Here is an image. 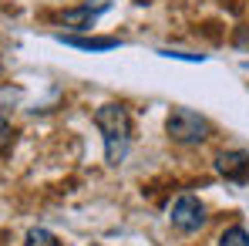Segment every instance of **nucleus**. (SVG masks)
Masks as SVG:
<instances>
[{"mask_svg": "<svg viewBox=\"0 0 249 246\" xmlns=\"http://www.w3.org/2000/svg\"><path fill=\"white\" fill-rule=\"evenodd\" d=\"M94 128L101 132V142H105V162L108 165H122L128 159V149H131V115L124 105H101L94 112Z\"/></svg>", "mask_w": 249, "mask_h": 246, "instance_id": "obj_1", "label": "nucleus"}, {"mask_svg": "<svg viewBox=\"0 0 249 246\" xmlns=\"http://www.w3.org/2000/svg\"><path fill=\"white\" fill-rule=\"evenodd\" d=\"M24 246H61V240H57L51 229H44V226H34V229H27V236H24Z\"/></svg>", "mask_w": 249, "mask_h": 246, "instance_id": "obj_7", "label": "nucleus"}, {"mask_svg": "<svg viewBox=\"0 0 249 246\" xmlns=\"http://www.w3.org/2000/svg\"><path fill=\"white\" fill-rule=\"evenodd\" d=\"M219 246H249V229L246 226H229V229H222Z\"/></svg>", "mask_w": 249, "mask_h": 246, "instance_id": "obj_8", "label": "nucleus"}, {"mask_svg": "<svg viewBox=\"0 0 249 246\" xmlns=\"http://www.w3.org/2000/svg\"><path fill=\"white\" fill-rule=\"evenodd\" d=\"M215 172L226 179V182H236V186H246L249 182V152L243 149H226L215 155Z\"/></svg>", "mask_w": 249, "mask_h": 246, "instance_id": "obj_4", "label": "nucleus"}, {"mask_svg": "<svg viewBox=\"0 0 249 246\" xmlns=\"http://www.w3.org/2000/svg\"><path fill=\"white\" fill-rule=\"evenodd\" d=\"M232 44H236L239 51H249V24H243V27L236 31V38H232Z\"/></svg>", "mask_w": 249, "mask_h": 246, "instance_id": "obj_10", "label": "nucleus"}, {"mask_svg": "<svg viewBox=\"0 0 249 246\" xmlns=\"http://www.w3.org/2000/svg\"><path fill=\"white\" fill-rule=\"evenodd\" d=\"M57 41L68 44V47H78V51H115V47H122L118 38H74V34H61Z\"/></svg>", "mask_w": 249, "mask_h": 246, "instance_id": "obj_6", "label": "nucleus"}, {"mask_svg": "<svg viewBox=\"0 0 249 246\" xmlns=\"http://www.w3.org/2000/svg\"><path fill=\"white\" fill-rule=\"evenodd\" d=\"M168 219H172V226L178 229V233H199L202 226H206V206L199 196H178L172 209H168Z\"/></svg>", "mask_w": 249, "mask_h": 246, "instance_id": "obj_3", "label": "nucleus"}, {"mask_svg": "<svg viewBox=\"0 0 249 246\" xmlns=\"http://www.w3.org/2000/svg\"><path fill=\"white\" fill-rule=\"evenodd\" d=\"M165 132L178 145H202L212 135V125H209L206 115H199L192 108H172L165 118Z\"/></svg>", "mask_w": 249, "mask_h": 246, "instance_id": "obj_2", "label": "nucleus"}, {"mask_svg": "<svg viewBox=\"0 0 249 246\" xmlns=\"http://www.w3.org/2000/svg\"><path fill=\"white\" fill-rule=\"evenodd\" d=\"M162 57H178V61H206L202 54H185V51H159Z\"/></svg>", "mask_w": 249, "mask_h": 246, "instance_id": "obj_11", "label": "nucleus"}, {"mask_svg": "<svg viewBox=\"0 0 249 246\" xmlns=\"http://www.w3.org/2000/svg\"><path fill=\"white\" fill-rule=\"evenodd\" d=\"M10 142H14V128H10V122L0 115V155L10 149Z\"/></svg>", "mask_w": 249, "mask_h": 246, "instance_id": "obj_9", "label": "nucleus"}, {"mask_svg": "<svg viewBox=\"0 0 249 246\" xmlns=\"http://www.w3.org/2000/svg\"><path fill=\"white\" fill-rule=\"evenodd\" d=\"M108 7H111V0H88L84 7H71V10H64L57 20H61L68 31H91V27L98 24V17H101Z\"/></svg>", "mask_w": 249, "mask_h": 246, "instance_id": "obj_5", "label": "nucleus"}]
</instances>
